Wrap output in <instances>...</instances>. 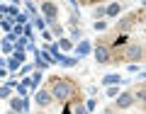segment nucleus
I'll return each instance as SVG.
<instances>
[{
  "label": "nucleus",
  "mask_w": 146,
  "mask_h": 114,
  "mask_svg": "<svg viewBox=\"0 0 146 114\" xmlns=\"http://www.w3.org/2000/svg\"><path fill=\"white\" fill-rule=\"evenodd\" d=\"M71 92H73V88H71L68 83H61V85H56V88H54V97H58V100H66Z\"/></svg>",
  "instance_id": "obj_1"
},
{
  "label": "nucleus",
  "mask_w": 146,
  "mask_h": 114,
  "mask_svg": "<svg viewBox=\"0 0 146 114\" xmlns=\"http://www.w3.org/2000/svg\"><path fill=\"white\" fill-rule=\"evenodd\" d=\"M36 102H39V104H49V102H51L49 92H39V95H36Z\"/></svg>",
  "instance_id": "obj_4"
},
{
  "label": "nucleus",
  "mask_w": 146,
  "mask_h": 114,
  "mask_svg": "<svg viewBox=\"0 0 146 114\" xmlns=\"http://www.w3.org/2000/svg\"><path fill=\"white\" fill-rule=\"evenodd\" d=\"M131 102H134V97H131V95H122V97L117 100V104H119V107H129Z\"/></svg>",
  "instance_id": "obj_2"
},
{
  "label": "nucleus",
  "mask_w": 146,
  "mask_h": 114,
  "mask_svg": "<svg viewBox=\"0 0 146 114\" xmlns=\"http://www.w3.org/2000/svg\"><path fill=\"white\" fill-rule=\"evenodd\" d=\"M44 12H46L49 17H54V15H56V7H54L51 3H46V5H44Z\"/></svg>",
  "instance_id": "obj_5"
},
{
  "label": "nucleus",
  "mask_w": 146,
  "mask_h": 114,
  "mask_svg": "<svg viewBox=\"0 0 146 114\" xmlns=\"http://www.w3.org/2000/svg\"><path fill=\"white\" fill-rule=\"evenodd\" d=\"M107 58H110V56H107V46H98V61L105 63Z\"/></svg>",
  "instance_id": "obj_3"
},
{
  "label": "nucleus",
  "mask_w": 146,
  "mask_h": 114,
  "mask_svg": "<svg viewBox=\"0 0 146 114\" xmlns=\"http://www.w3.org/2000/svg\"><path fill=\"white\" fill-rule=\"evenodd\" d=\"M107 12H110V15H117V12H119V7H117V5H110Z\"/></svg>",
  "instance_id": "obj_6"
}]
</instances>
